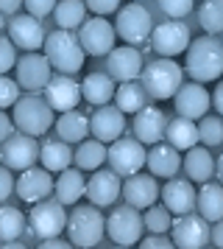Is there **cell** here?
Listing matches in <instances>:
<instances>
[{
    "mask_svg": "<svg viewBox=\"0 0 223 249\" xmlns=\"http://www.w3.org/2000/svg\"><path fill=\"white\" fill-rule=\"evenodd\" d=\"M184 73L192 81H198V84L221 79L223 76V39H218L215 34L192 39L187 48Z\"/></svg>",
    "mask_w": 223,
    "mask_h": 249,
    "instance_id": "cell-1",
    "label": "cell"
},
{
    "mask_svg": "<svg viewBox=\"0 0 223 249\" xmlns=\"http://www.w3.org/2000/svg\"><path fill=\"white\" fill-rule=\"evenodd\" d=\"M181 81H184V68H178V62H173L170 56L148 62V65H143V73H140V84L145 87L148 98H154V101L173 98Z\"/></svg>",
    "mask_w": 223,
    "mask_h": 249,
    "instance_id": "cell-2",
    "label": "cell"
},
{
    "mask_svg": "<svg viewBox=\"0 0 223 249\" xmlns=\"http://www.w3.org/2000/svg\"><path fill=\"white\" fill-rule=\"evenodd\" d=\"M67 238L70 244L78 249H89L98 247L100 238L106 235V218L100 213L98 204H78L73 213L67 215Z\"/></svg>",
    "mask_w": 223,
    "mask_h": 249,
    "instance_id": "cell-3",
    "label": "cell"
},
{
    "mask_svg": "<svg viewBox=\"0 0 223 249\" xmlns=\"http://www.w3.org/2000/svg\"><path fill=\"white\" fill-rule=\"evenodd\" d=\"M45 56L50 62V68L73 76V73H78L84 68L87 53H84V48L78 42V34H70L67 28H59V31L45 36Z\"/></svg>",
    "mask_w": 223,
    "mask_h": 249,
    "instance_id": "cell-4",
    "label": "cell"
},
{
    "mask_svg": "<svg viewBox=\"0 0 223 249\" xmlns=\"http://www.w3.org/2000/svg\"><path fill=\"white\" fill-rule=\"evenodd\" d=\"M11 121H14V129H17V132L39 137L53 126L56 118H53L50 104L45 101V98L28 95V98H20V101L11 107Z\"/></svg>",
    "mask_w": 223,
    "mask_h": 249,
    "instance_id": "cell-5",
    "label": "cell"
},
{
    "mask_svg": "<svg viewBox=\"0 0 223 249\" xmlns=\"http://www.w3.org/2000/svg\"><path fill=\"white\" fill-rule=\"evenodd\" d=\"M114 31L126 45H148L151 31H154V17L143 3H128L117 9V20H114Z\"/></svg>",
    "mask_w": 223,
    "mask_h": 249,
    "instance_id": "cell-6",
    "label": "cell"
},
{
    "mask_svg": "<svg viewBox=\"0 0 223 249\" xmlns=\"http://www.w3.org/2000/svg\"><path fill=\"white\" fill-rule=\"evenodd\" d=\"M64 227H67V210L59 199H39V202H33L31 213L25 215V230L31 235H36L39 241L62 235Z\"/></svg>",
    "mask_w": 223,
    "mask_h": 249,
    "instance_id": "cell-7",
    "label": "cell"
},
{
    "mask_svg": "<svg viewBox=\"0 0 223 249\" xmlns=\"http://www.w3.org/2000/svg\"><path fill=\"white\" fill-rule=\"evenodd\" d=\"M145 157H148V151H145V143H140L137 137H117V140H112V146L106 148V162H109V168L114 174H120V177H131L137 171L145 168Z\"/></svg>",
    "mask_w": 223,
    "mask_h": 249,
    "instance_id": "cell-8",
    "label": "cell"
},
{
    "mask_svg": "<svg viewBox=\"0 0 223 249\" xmlns=\"http://www.w3.org/2000/svg\"><path fill=\"white\" fill-rule=\"evenodd\" d=\"M143 230H145L143 213L137 207H131V204H123L117 210H112V215L106 218V235L117 247H134V244H140Z\"/></svg>",
    "mask_w": 223,
    "mask_h": 249,
    "instance_id": "cell-9",
    "label": "cell"
},
{
    "mask_svg": "<svg viewBox=\"0 0 223 249\" xmlns=\"http://www.w3.org/2000/svg\"><path fill=\"white\" fill-rule=\"evenodd\" d=\"M39 160V143L33 135L25 132H11L3 143H0V162L11 171H25L36 165Z\"/></svg>",
    "mask_w": 223,
    "mask_h": 249,
    "instance_id": "cell-10",
    "label": "cell"
},
{
    "mask_svg": "<svg viewBox=\"0 0 223 249\" xmlns=\"http://www.w3.org/2000/svg\"><path fill=\"white\" fill-rule=\"evenodd\" d=\"M114 39H117V31L103 14H95L78 25V42L89 56H106L114 48Z\"/></svg>",
    "mask_w": 223,
    "mask_h": 249,
    "instance_id": "cell-11",
    "label": "cell"
},
{
    "mask_svg": "<svg viewBox=\"0 0 223 249\" xmlns=\"http://www.w3.org/2000/svg\"><path fill=\"white\" fill-rule=\"evenodd\" d=\"M170 235L178 249H201L209 244V221L201 213H181L173 218Z\"/></svg>",
    "mask_w": 223,
    "mask_h": 249,
    "instance_id": "cell-12",
    "label": "cell"
},
{
    "mask_svg": "<svg viewBox=\"0 0 223 249\" xmlns=\"http://www.w3.org/2000/svg\"><path fill=\"white\" fill-rule=\"evenodd\" d=\"M50 62L45 53L39 51H28L25 56L17 59V65H14V79L20 84V90H28V92H36V90H45L48 87V81H50Z\"/></svg>",
    "mask_w": 223,
    "mask_h": 249,
    "instance_id": "cell-13",
    "label": "cell"
},
{
    "mask_svg": "<svg viewBox=\"0 0 223 249\" xmlns=\"http://www.w3.org/2000/svg\"><path fill=\"white\" fill-rule=\"evenodd\" d=\"M151 48H154L159 56H178V53H184L192 42V36H190V28L187 23H181V20H167V23H159L151 31Z\"/></svg>",
    "mask_w": 223,
    "mask_h": 249,
    "instance_id": "cell-14",
    "label": "cell"
},
{
    "mask_svg": "<svg viewBox=\"0 0 223 249\" xmlns=\"http://www.w3.org/2000/svg\"><path fill=\"white\" fill-rule=\"evenodd\" d=\"M14 193L28 204L39 202V199H48L53 193V174L45 168V165L42 168L31 165V168L20 171V177L14 179Z\"/></svg>",
    "mask_w": 223,
    "mask_h": 249,
    "instance_id": "cell-15",
    "label": "cell"
},
{
    "mask_svg": "<svg viewBox=\"0 0 223 249\" xmlns=\"http://www.w3.org/2000/svg\"><path fill=\"white\" fill-rule=\"evenodd\" d=\"M173 107H176V115H181V118L201 121L204 115L209 112L212 95L204 90V84L190 81V84H181V87L176 90V95H173Z\"/></svg>",
    "mask_w": 223,
    "mask_h": 249,
    "instance_id": "cell-16",
    "label": "cell"
},
{
    "mask_svg": "<svg viewBox=\"0 0 223 249\" xmlns=\"http://www.w3.org/2000/svg\"><path fill=\"white\" fill-rule=\"evenodd\" d=\"M120 196L126 199V204H131L137 210H145L159 199V185H156V177L154 174H143L137 171L131 177H123V188H120Z\"/></svg>",
    "mask_w": 223,
    "mask_h": 249,
    "instance_id": "cell-17",
    "label": "cell"
},
{
    "mask_svg": "<svg viewBox=\"0 0 223 249\" xmlns=\"http://www.w3.org/2000/svg\"><path fill=\"white\" fill-rule=\"evenodd\" d=\"M143 53L137 51V45H120V48H112L106 53V68H109V76L117 84L120 81H134L140 79L143 73Z\"/></svg>",
    "mask_w": 223,
    "mask_h": 249,
    "instance_id": "cell-18",
    "label": "cell"
},
{
    "mask_svg": "<svg viewBox=\"0 0 223 249\" xmlns=\"http://www.w3.org/2000/svg\"><path fill=\"white\" fill-rule=\"evenodd\" d=\"M45 25L39 17L33 14H14L9 23V39L14 42V48L22 51H39L45 45Z\"/></svg>",
    "mask_w": 223,
    "mask_h": 249,
    "instance_id": "cell-19",
    "label": "cell"
},
{
    "mask_svg": "<svg viewBox=\"0 0 223 249\" xmlns=\"http://www.w3.org/2000/svg\"><path fill=\"white\" fill-rule=\"evenodd\" d=\"M45 101L50 104V109H53V112L76 109L78 104L84 101V98H81V84H78L76 79H70L67 73L50 76L48 87H45Z\"/></svg>",
    "mask_w": 223,
    "mask_h": 249,
    "instance_id": "cell-20",
    "label": "cell"
},
{
    "mask_svg": "<svg viewBox=\"0 0 223 249\" xmlns=\"http://www.w3.org/2000/svg\"><path fill=\"white\" fill-rule=\"evenodd\" d=\"M120 188H123V177L114 174L112 168H95L92 177L87 182V193L89 202L98 204V207H109L120 199Z\"/></svg>",
    "mask_w": 223,
    "mask_h": 249,
    "instance_id": "cell-21",
    "label": "cell"
},
{
    "mask_svg": "<svg viewBox=\"0 0 223 249\" xmlns=\"http://www.w3.org/2000/svg\"><path fill=\"white\" fill-rule=\"evenodd\" d=\"M165 129H167V115L162 107L145 104L140 112H134V137L145 146L159 143L165 137Z\"/></svg>",
    "mask_w": 223,
    "mask_h": 249,
    "instance_id": "cell-22",
    "label": "cell"
},
{
    "mask_svg": "<svg viewBox=\"0 0 223 249\" xmlns=\"http://www.w3.org/2000/svg\"><path fill=\"white\" fill-rule=\"evenodd\" d=\"M89 132H92V137H98L103 143L117 140L126 132V112H120L112 104H100L95 115L89 118Z\"/></svg>",
    "mask_w": 223,
    "mask_h": 249,
    "instance_id": "cell-23",
    "label": "cell"
},
{
    "mask_svg": "<svg viewBox=\"0 0 223 249\" xmlns=\"http://www.w3.org/2000/svg\"><path fill=\"white\" fill-rule=\"evenodd\" d=\"M159 196H162V204L173 215H181V213H192L195 210V188L190 179H170L159 188Z\"/></svg>",
    "mask_w": 223,
    "mask_h": 249,
    "instance_id": "cell-24",
    "label": "cell"
},
{
    "mask_svg": "<svg viewBox=\"0 0 223 249\" xmlns=\"http://www.w3.org/2000/svg\"><path fill=\"white\" fill-rule=\"evenodd\" d=\"M145 168L154 174L156 179H170L176 177L178 168H181V157H178V148L170 146V143H154V148L148 151L145 157Z\"/></svg>",
    "mask_w": 223,
    "mask_h": 249,
    "instance_id": "cell-25",
    "label": "cell"
},
{
    "mask_svg": "<svg viewBox=\"0 0 223 249\" xmlns=\"http://www.w3.org/2000/svg\"><path fill=\"white\" fill-rule=\"evenodd\" d=\"M53 193L56 199L64 204H78L81 196L87 193V179H84V171L81 168H64L59 171V177L53 179Z\"/></svg>",
    "mask_w": 223,
    "mask_h": 249,
    "instance_id": "cell-26",
    "label": "cell"
},
{
    "mask_svg": "<svg viewBox=\"0 0 223 249\" xmlns=\"http://www.w3.org/2000/svg\"><path fill=\"white\" fill-rule=\"evenodd\" d=\"M181 168L187 174L190 182H209L215 177V157L209 154V148H201V146H192L187 148V154L181 160Z\"/></svg>",
    "mask_w": 223,
    "mask_h": 249,
    "instance_id": "cell-27",
    "label": "cell"
},
{
    "mask_svg": "<svg viewBox=\"0 0 223 249\" xmlns=\"http://www.w3.org/2000/svg\"><path fill=\"white\" fill-rule=\"evenodd\" d=\"M195 210L207 221L223 218V185L221 182H201V191H195Z\"/></svg>",
    "mask_w": 223,
    "mask_h": 249,
    "instance_id": "cell-28",
    "label": "cell"
},
{
    "mask_svg": "<svg viewBox=\"0 0 223 249\" xmlns=\"http://www.w3.org/2000/svg\"><path fill=\"white\" fill-rule=\"evenodd\" d=\"M53 129L56 137H62L67 143H81L89 135V118L78 109H67V112H59V118L53 121Z\"/></svg>",
    "mask_w": 223,
    "mask_h": 249,
    "instance_id": "cell-29",
    "label": "cell"
},
{
    "mask_svg": "<svg viewBox=\"0 0 223 249\" xmlns=\"http://www.w3.org/2000/svg\"><path fill=\"white\" fill-rule=\"evenodd\" d=\"M114 90H117V81L106 73H89L87 79L81 81V98L89 101L92 107L109 104L114 98Z\"/></svg>",
    "mask_w": 223,
    "mask_h": 249,
    "instance_id": "cell-30",
    "label": "cell"
},
{
    "mask_svg": "<svg viewBox=\"0 0 223 249\" xmlns=\"http://www.w3.org/2000/svg\"><path fill=\"white\" fill-rule=\"evenodd\" d=\"M39 162H42L50 174H59V171L70 168V162H73V148H70V143L62 140V137L45 140V143H39Z\"/></svg>",
    "mask_w": 223,
    "mask_h": 249,
    "instance_id": "cell-31",
    "label": "cell"
},
{
    "mask_svg": "<svg viewBox=\"0 0 223 249\" xmlns=\"http://www.w3.org/2000/svg\"><path fill=\"white\" fill-rule=\"evenodd\" d=\"M165 137H167V143L176 146L178 151H187V148H192V146H198L201 143L198 124L190 121V118H181V115H176V121H167Z\"/></svg>",
    "mask_w": 223,
    "mask_h": 249,
    "instance_id": "cell-32",
    "label": "cell"
},
{
    "mask_svg": "<svg viewBox=\"0 0 223 249\" xmlns=\"http://www.w3.org/2000/svg\"><path fill=\"white\" fill-rule=\"evenodd\" d=\"M145 104H148V92L140 81H120L117 84V90H114V107L126 115H134L140 112Z\"/></svg>",
    "mask_w": 223,
    "mask_h": 249,
    "instance_id": "cell-33",
    "label": "cell"
},
{
    "mask_svg": "<svg viewBox=\"0 0 223 249\" xmlns=\"http://www.w3.org/2000/svg\"><path fill=\"white\" fill-rule=\"evenodd\" d=\"M73 162H76L81 171H95L100 168L103 162H106V143L98 140V137H92V140H81L78 148L73 151Z\"/></svg>",
    "mask_w": 223,
    "mask_h": 249,
    "instance_id": "cell-34",
    "label": "cell"
},
{
    "mask_svg": "<svg viewBox=\"0 0 223 249\" xmlns=\"http://www.w3.org/2000/svg\"><path fill=\"white\" fill-rule=\"evenodd\" d=\"M53 20L59 28L73 31L87 20V3L84 0H59L53 9Z\"/></svg>",
    "mask_w": 223,
    "mask_h": 249,
    "instance_id": "cell-35",
    "label": "cell"
},
{
    "mask_svg": "<svg viewBox=\"0 0 223 249\" xmlns=\"http://www.w3.org/2000/svg\"><path fill=\"white\" fill-rule=\"evenodd\" d=\"M25 232V215L11 207V204H0V244L3 241H14Z\"/></svg>",
    "mask_w": 223,
    "mask_h": 249,
    "instance_id": "cell-36",
    "label": "cell"
},
{
    "mask_svg": "<svg viewBox=\"0 0 223 249\" xmlns=\"http://www.w3.org/2000/svg\"><path fill=\"white\" fill-rule=\"evenodd\" d=\"M198 23L207 34H223V0H201Z\"/></svg>",
    "mask_w": 223,
    "mask_h": 249,
    "instance_id": "cell-37",
    "label": "cell"
},
{
    "mask_svg": "<svg viewBox=\"0 0 223 249\" xmlns=\"http://www.w3.org/2000/svg\"><path fill=\"white\" fill-rule=\"evenodd\" d=\"M143 221H145V230H151V232H170V224H173V213L167 210L165 204H151V207H145L143 213Z\"/></svg>",
    "mask_w": 223,
    "mask_h": 249,
    "instance_id": "cell-38",
    "label": "cell"
},
{
    "mask_svg": "<svg viewBox=\"0 0 223 249\" xmlns=\"http://www.w3.org/2000/svg\"><path fill=\"white\" fill-rule=\"evenodd\" d=\"M198 137L204 146H223V118L221 115H204L198 124Z\"/></svg>",
    "mask_w": 223,
    "mask_h": 249,
    "instance_id": "cell-39",
    "label": "cell"
},
{
    "mask_svg": "<svg viewBox=\"0 0 223 249\" xmlns=\"http://www.w3.org/2000/svg\"><path fill=\"white\" fill-rule=\"evenodd\" d=\"M156 6H159L170 20H184V17L192 12L195 0H156Z\"/></svg>",
    "mask_w": 223,
    "mask_h": 249,
    "instance_id": "cell-40",
    "label": "cell"
},
{
    "mask_svg": "<svg viewBox=\"0 0 223 249\" xmlns=\"http://www.w3.org/2000/svg\"><path fill=\"white\" fill-rule=\"evenodd\" d=\"M20 101V84L17 79H6V73H0V109H9Z\"/></svg>",
    "mask_w": 223,
    "mask_h": 249,
    "instance_id": "cell-41",
    "label": "cell"
},
{
    "mask_svg": "<svg viewBox=\"0 0 223 249\" xmlns=\"http://www.w3.org/2000/svg\"><path fill=\"white\" fill-rule=\"evenodd\" d=\"M14 65H17V48L11 39L0 36V73H9Z\"/></svg>",
    "mask_w": 223,
    "mask_h": 249,
    "instance_id": "cell-42",
    "label": "cell"
},
{
    "mask_svg": "<svg viewBox=\"0 0 223 249\" xmlns=\"http://www.w3.org/2000/svg\"><path fill=\"white\" fill-rule=\"evenodd\" d=\"M22 3H25V12L42 20V17H48V14H53L59 0H22Z\"/></svg>",
    "mask_w": 223,
    "mask_h": 249,
    "instance_id": "cell-43",
    "label": "cell"
},
{
    "mask_svg": "<svg viewBox=\"0 0 223 249\" xmlns=\"http://www.w3.org/2000/svg\"><path fill=\"white\" fill-rule=\"evenodd\" d=\"M11 193H14V174H11V168H6L0 162V204L6 202Z\"/></svg>",
    "mask_w": 223,
    "mask_h": 249,
    "instance_id": "cell-44",
    "label": "cell"
},
{
    "mask_svg": "<svg viewBox=\"0 0 223 249\" xmlns=\"http://www.w3.org/2000/svg\"><path fill=\"white\" fill-rule=\"evenodd\" d=\"M84 3H87V9H89V12L103 14V17L120 9V0H84Z\"/></svg>",
    "mask_w": 223,
    "mask_h": 249,
    "instance_id": "cell-45",
    "label": "cell"
},
{
    "mask_svg": "<svg viewBox=\"0 0 223 249\" xmlns=\"http://www.w3.org/2000/svg\"><path fill=\"white\" fill-rule=\"evenodd\" d=\"M140 247L143 249H170L173 247V238H162V232H154L151 238H143Z\"/></svg>",
    "mask_w": 223,
    "mask_h": 249,
    "instance_id": "cell-46",
    "label": "cell"
},
{
    "mask_svg": "<svg viewBox=\"0 0 223 249\" xmlns=\"http://www.w3.org/2000/svg\"><path fill=\"white\" fill-rule=\"evenodd\" d=\"M209 241H212L218 249H223V218L212 221V227H209Z\"/></svg>",
    "mask_w": 223,
    "mask_h": 249,
    "instance_id": "cell-47",
    "label": "cell"
},
{
    "mask_svg": "<svg viewBox=\"0 0 223 249\" xmlns=\"http://www.w3.org/2000/svg\"><path fill=\"white\" fill-rule=\"evenodd\" d=\"M11 132H14V121L6 115V109H0V143H3Z\"/></svg>",
    "mask_w": 223,
    "mask_h": 249,
    "instance_id": "cell-48",
    "label": "cell"
},
{
    "mask_svg": "<svg viewBox=\"0 0 223 249\" xmlns=\"http://www.w3.org/2000/svg\"><path fill=\"white\" fill-rule=\"evenodd\" d=\"M39 247H42V249H67V247H73V244H70V238H67V241H64V238H42V244H39Z\"/></svg>",
    "mask_w": 223,
    "mask_h": 249,
    "instance_id": "cell-49",
    "label": "cell"
},
{
    "mask_svg": "<svg viewBox=\"0 0 223 249\" xmlns=\"http://www.w3.org/2000/svg\"><path fill=\"white\" fill-rule=\"evenodd\" d=\"M212 107L218 109V115L223 118V81L215 87V92H212Z\"/></svg>",
    "mask_w": 223,
    "mask_h": 249,
    "instance_id": "cell-50",
    "label": "cell"
},
{
    "mask_svg": "<svg viewBox=\"0 0 223 249\" xmlns=\"http://www.w3.org/2000/svg\"><path fill=\"white\" fill-rule=\"evenodd\" d=\"M22 6V0H0V12L3 14H14Z\"/></svg>",
    "mask_w": 223,
    "mask_h": 249,
    "instance_id": "cell-51",
    "label": "cell"
},
{
    "mask_svg": "<svg viewBox=\"0 0 223 249\" xmlns=\"http://www.w3.org/2000/svg\"><path fill=\"white\" fill-rule=\"evenodd\" d=\"M215 177H218V182L223 185V154L215 160Z\"/></svg>",
    "mask_w": 223,
    "mask_h": 249,
    "instance_id": "cell-52",
    "label": "cell"
},
{
    "mask_svg": "<svg viewBox=\"0 0 223 249\" xmlns=\"http://www.w3.org/2000/svg\"><path fill=\"white\" fill-rule=\"evenodd\" d=\"M3 25H6V14L0 12V31H3Z\"/></svg>",
    "mask_w": 223,
    "mask_h": 249,
    "instance_id": "cell-53",
    "label": "cell"
},
{
    "mask_svg": "<svg viewBox=\"0 0 223 249\" xmlns=\"http://www.w3.org/2000/svg\"><path fill=\"white\" fill-rule=\"evenodd\" d=\"M134 3H143V0H134Z\"/></svg>",
    "mask_w": 223,
    "mask_h": 249,
    "instance_id": "cell-54",
    "label": "cell"
}]
</instances>
